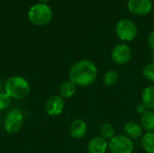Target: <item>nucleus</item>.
<instances>
[{
    "label": "nucleus",
    "instance_id": "nucleus-1",
    "mask_svg": "<svg viewBox=\"0 0 154 153\" xmlns=\"http://www.w3.org/2000/svg\"><path fill=\"white\" fill-rule=\"evenodd\" d=\"M98 69L95 62L83 59L76 61L69 69V79L77 87H87L91 86L97 78Z\"/></svg>",
    "mask_w": 154,
    "mask_h": 153
},
{
    "label": "nucleus",
    "instance_id": "nucleus-2",
    "mask_svg": "<svg viewBox=\"0 0 154 153\" xmlns=\"http://www.w3.org/2000/svg\"><path fill=\"white\" fill-rule=\"evenodd\" d=\"M5 92L15 100L26 98L31 92L29 81L21 76H12L5 83Z\"/></svg>",
    "mask_w": 154,
    "mask_h": 153
},
{
    "label": "nucleus",
    "instance_id": "nucleus-3",
    "mask_svg": "<svg viewBox=\"0 0 154 153\" xmlns=\"http://www.w3.org/2000/svg\"><path fill=\"white\" fill-rule=\"evenodd\" d=\"M53 16L51 6L47 4L38 3L30 7L27 12L28 20L36 26H43L48 24Z\"/></svg>",
    "mask_w": 154,
    "mask_h": 153
},
{
    "label": "nucleus",
    "instance_id": "nucleus-4",
    "mask_svg": "<svg viewBox=\"0 0 154 153\" xmlns=\"http://www.w3.org/2000/svg\"><path fill=\"white\" fill-rule=\"evenodd\" d=\"M116 34L124 42H130L137 36L138 29L136 24L130 19H121L116 24Z\"/></svg>",
    "mask_w": 154,
    "mask_h": 153
},
{
    "label": "nucleus",
    "instance_id": "nucleus-5",
    "mask_svg": "<svg viewBox=\"0 0 154 153\" xmlns=\"http://www.w3.org/2000/svg\"><path fill=\"white\" fill-rule=\"evenodd\" d=\"M23 124V115L19 109H11L4 118V129L8 134H15L21 131Z\"/></svg>",
    "mask_w": 154,
    "mask_h": 153
},
{
    "label": "nucleus",
    "instance_id": "nucleus-6",
    "mask_svg": "<svg viewBox=\"0 0 154 153\" xmlns=\"http://www.w3.org/2000/svg\"><path fill=\"white\" fill-rule=\"evenodd\" d=\"M108 150L111 153H133L134 143L125 135H116L108 142Z\"/></svg>",
    "mask_w": 154,
    "mask_h": 153
},
{
    "label": "nucleus",
    "instance_id": "nucleus-7",
    "mask_svg": "<svg viewBox=\"0 0 154 153\" xmlns=\"http://www.w3.org/2000/svg\"><path fill=\"white\" fill-rule=\"evenodd\" d=\"M132 49L125 42L116 44L111 51V58L113 61L118 65H124L129 62L132 58Z\"/></svg>",
    "mask_w": 154,
    "mask_h": 153
},
{
    "label": "nucleus",
    "instance_id": "nucleus-8",
    "mask_svg": "<svg viewBox=\"0 0 154 153\" xmlns=\"http://www.w3.org/2000/svg\"><path fill=\"white\" fill-rule=\"evenodd\" d=\"M45 112L48 115L56 117L60 115L65 108L64 98H62L60 95H54L50 96L44 106Z\"/></svg>",
    "mask_w": 154,
    "mask_h": 153
},
{
    "label": "nucleus",
    "instance_id": "nucleus-9",
    "mask_svg": "<svg viewBox=\"0 0 154 153\" xmlns=\"http://www.w3.org/2000/svg\"><path fill=\"white\" fill-rule=\"evenodd\" d=\"M128 10L134 15L143 16L151 13L152 9V0H128Z\"/></svg>",
    "mask_w": 154,
    "mask_h": 153
},
{
    "label": "nucleus",
    "instance_id": "nucleus-10",
    "mask_svg": "<svg viewBox=\"0 0 154 153\" xmlns=\"http://www.w3.org/2000/svg\"><path fill=\"white\" fill-rule=\"evenodd\" d=\"M87 150L88 153H106L108 150V142L101 136H95L88 142Z\"/></svg>",
    "mask_w": 154,
    "mask_h": 153
},
{
    "label": "nucleus",
    "instance_id": "nucleus-11",
    "mask_svg": "<svg viewBox=\"0 0 154 153\" xmlns=\"http://www.w3.org/2000/svg\"><path fill=\"white\" fill-rule=\"evenodd\" d=\"M88 133V124L82 119H75L69 126V133L72 138L80 140L86 136Z\"/></svg>",
    "mask_w": 154,
    "mask_h": 153
},
{
    "label": "nucleus",
    "instance_id": "nucleus-12",
    "mask_svg": "<svg viewBox=\"0 0 154 153\" xmlns=\"http://www.w3.org/2000/svg\"><path fill=\"white\" fill-rule=\"evenodd\" d=\"M124 132L125 135L132 140H138L143 135V130L140 124L134 121H129L124 125Z\"/></svg>",
    "mask_w": 154,
    "mask_h": 153
},
{
    "label": "nucleus",
    "instance_id": "nucleus-13",
    "mask_svg": "<svg viewBox=\"0 0 154 153\" xmlns=\"http://www.w3.org/2000/svg\"><path fill=\"white\" fill-rule=\"evenodd\" d=\"M140 125L146 133L154 132V111L147 110L140 116Z\"/></svg>",
    "mask_w": 154,
    "mask_h": 153
},
{
    "label": "nucleus",
    "instance_id": "nucleus-14",
    "mask_svg": "<svg viewBox=\"0 0 154 153\" xmlns=\"http://www.w3.org/2000/svg\"><path fill=\"white\" fill-rule=\"evenodd\" d=\"M77 92V86L69 80L63 81L59 87V94L62 98H70L72 97Z\"/></svg>",
    "mask_w": 154,
    "mask_h": 153
},
{
    "label": "nucleus",
    "instance_id": "nucleus-15",
    "mask_svg": "<svg viewBox=\"0 0 154 153\" xmlns=\"http://www.w3.org/2000/svg\"><path fill=\"white\" fill-rule=\"evenodd\" d=\"M142 103L148 110H154V86L146 87L142 94Z\"/></svg>",
    "mask_w": 154,
    "mask_h": 153
},
{
    "label": "nucleus",
    "instance_id": "nucleus-16",
    "mask_svg": "<svg viewBox=\"0 0 154 153\" xmlns=\"http://www.w3.org/2000/svg\"><path fill=\"white\" fill-rule=\"evenodd\" d=\"M141 144L147 153H154V132L144 133L141 138Z\"/></svg>",
    "mask_w": 154,
    "mask_h": 153
},
{
    "label": "nucleus",
    "instance_id": "nucleus-17",
    "mask_svg": "<svg viewBox=\"0 0 154 153\" xmlns=\"http://www.w3.org/2000/svg\"><path fill=\"white\" fill-rule=\"evenodd\" d=\"M99 133L102 138L106 139V141H110L112 138L116 136V129L111 124L104 123L99 127Z\"/></svg>",
    "mask_w": 154,
    "mask_h": 153
},
{
    "label": "nucleus",
    "instance_id": "nucleus-18",
    "mask_svg": "<svg viewBox=\"0 0 154 153\" xmlns=\"http://www.w3.org/2000/svg\"><path fill=\"white\" fill-rule=\"evenodd\" d=\"M118 80H119V74L115 69L107 70L103 77V82L107 87L115 86L118 82Z\"/></svg>",
    "mask_w": 154,
    "mask_h": 153
},
{
    "label": "nucleus",
    "instance_id": "nucleus-19",
    "mask_svg": "<svg viewBox=\"0 0 154 153\" xmlns=\"http://www.w3.org/2000/svg\"><path fill=\"white\" fill-rule=\"evenodd\" d=\"M143 75L147 80L154 82V61L146 64L143 69Z\"/></svg>",
    "mask_w": 154,
    "mask_h": 153
},
{
    "label": "nucleus",
    "instance_id": "nucleus-20",
    "mask_svg": "<svg viewBox=\"0 0 154 153\" xmlns=\"http://www.w3.org/2000/svg\"><path fill=\"white\" fill-rule=\"evenodd\" d=\"M11 100L12 98L5 92H0V111L7 109L11 104Z\"/></svg>",
    "mask_w": 154,
    "mask_h": 153
},
{
    "label": "nucleus",
    "instance_id": "nucleus-21",
    "mask_svg": "<svg viewBox=\"0 0 154 153\" xmlns=\"http://www.w3.org/2000/svg\"><path fill=\"white\" fill-rule=\"evenodd\" d=\"M147 41H148V45H149L150 49L152 50V52L154 53V31L150 32Z\"/></svg>",
    "mask_w": 154,
    "mask_h": 153
},
{
    "label": "nucleus",
    "instance_id": "nucleus-22",
    "mask_svg": "<svg viewBox=\"0 0 154 153\" xmlns=\"http://www.w3.org/2000/svg\"><path fill=\"white\" fill-rule=\"evenodd\" d=\"M148 109L144 106V105L142 103V104H139L137 106H136V113L140 115H142L143 114H144Z\"/></svg>",
    "mask_w": 154,
    "mask_h": 153
},
{
    "label": "nucleus",
    "instance_id": "nucleus-23",
    "mask_svg": "<svg viewBox=\"0 0 154 153\" xmlns=\"http://www.w3.org/2000/svg\"><path fill=\"white\" fill-rule=\"evenodd\" d=\"M40 3H43V4H47L50 0H39Z\"/></svg>",
    "mask_w": 154,
    "mask_h": 153
}]
</instances>
